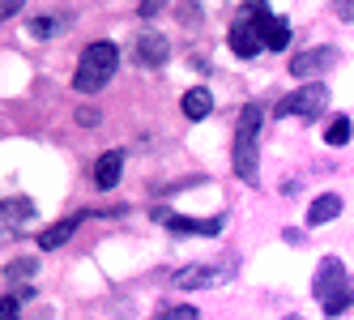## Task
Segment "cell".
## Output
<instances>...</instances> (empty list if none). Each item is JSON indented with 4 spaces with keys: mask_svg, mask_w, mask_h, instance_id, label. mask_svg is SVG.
Returning a JSON list of instances; mask_svg holds the SVG:
<instances>
[{
    "mask_svg": "<svg viewBox=\"0 0 354 320\" xmlns=\"http://www.w3.org/2000/svg\"><path fill=\"white\" fill-rule=\"evenodd\" d=\"M257 133H261V111L257 107H243L239 115V129H235V176L243 184H257L261 180V150H257Z\"/></svg>",
    "mask_w": 354,
    "mask_h": 320,
    "instance_id": "7a4b0ae2",
    "label": "cell"
},
{
    "mask_svg": "<svg viewBox=\"0 0 354 320\" xmlns=\"http://www.w3.org/2000/svg\"><path fill=\"white\" fill-rule=\"evenodd\" d=\"M158 218L180 235H218L222 231V218H184V214H158Z\"/></svg>",
    "mask_w": 354,
    "mask_h": 320,
    "instance_id": "52a82bcc",
    "label": "cell"
},
{
    "mask_svg": "<svg viewBox=\"0 0 354 320\" xmlns=\"http://www.w3.org/2000/svg\"><path fill=\"white\" fill-rule=\"evenodd\" d=\"M269 9H265V0H248V9H243V17L231 26V52L235 56H243V60H252L261 52V17H265Z\"/></svg>",
    "mask_w": 354,
    "mask_h": 320,
    "instance_id": "277c9868",
    "label": "cell"
},
{
    "mask_svg": "<svg viewBox=\"0 0 354 320\" xmlns=\"http://www.w3.org/2000/svg\"><path fill=\"white\" fill-rule=\"evenodd\" d=\"M209 111H214V98H209L205 86H196V90L184 94V115H188V120H205Z\"/></svg>",
    "mask_w": 354,
    "mask_h": 320,
    "instance_id": "7c38bea8",
    "label": "cell"
},
{
    "mask_svg": "<svg viewBox=\"0 0 354 320\" xmlns=\"http://www.w3.org/2000/svg\"><path fill=\"white\" fill-rule=\"evenodd\" d=\"M350 133H354V124H350V115H337L333 124H328L324 141H328V145H350Z\"/></svg>",
    "mask_w": 354,
    "mask_h": 320,
    "instance_id": "9a60e30c",
    "label": "cell"
},
{
    "mask_svg": "<svg viewBox=\"0 0 354 320\" xmlns=\"http://www.w3.org/2000/svg\"><path fill=\"white\" fill-rule=\"evenodd\" d=\"M56 30H64V17H35L30 26H26L30 39H52Z\"/></svg>",
    "mask_w": 354,
    "mask_h": 320,
    "instance_id": "5bb4252c",
    "label": "cell"
},
{
    "mask_svg": "<svg viewBox=\"0 0 354 320\" xmlns=\"http://www.w3.org/2000/svg\"><path fill=\"white\" fill-rule=\"evenodd\" d=\"M158 5H162V0H141V9H145V13H154Z\"/></svg>",
    "mask_w": 354,
    "mask_h": 320,
    "instance_id": "603a6c76",
    "label": "cell"
},
{
    "mask_svg": "<svg viewBox=\"0 0 354 320\" xmlns=\"http://www.w3.org/2000/svg\"><path fill=\"white\" fill-rule=\"evenodd\" d=\"M120 68V47L115 43H90L86 52H82V60H77V68H73V86H77L82 94H98L107 82H111V73Z\"/></svg>",
    "mask_w": 354,
    "mask_h": 320,
    "instance_id": "6da1fadb",
    "label": "cell"
},
{
    "mask_svg": "<svg viewBox=\"0 0 354 320\" xmlns=\"http://www.w3.org/2000/svg\"><path fill=\"white\" fill-rule=\"evenodd\" d=\"M286 43H290V21L265 13V17H261V47H269V52H282Z\"/></svg>",
    "mask_w": 354,
    "mask_h": 320,
    "instance_id": "9c48e42d",
    "label": "cell"
},
{
    "mask_svg": "<svg viewBox=\"0 0 354 320\" xmlns=\"http://www.w3.org/2000/svg\"><path fill=\"white\" fill-rule=\"evenodd\" d=\"M73 227H77V218H64V223H56V227H47L43 235H39V248H47V252H52V248H60V243L73 235Z\"/></svg>",
    "mask_w": 354,
    "mask_h": 320,
    "instance_id": "4fadbf2b",
    "label": "cell"
},
{
    "mask_svg": "<svg viewBox=\"0 0 354 320\" xmlns=\"http://www.w3.org/2000/svg\"><path fill=\"white\" fill-rule=\"evenodd\" d=\"M328 107V90L316 82V86H303L295 94H286L282 103H277V115H303V120H312Z\"/></svg>",
    "mask_w": 354,
    "mask_h": 320,
    "instance_id": "5b68a950",
    "label": "cell"
},
{
    "mask_svg": "<svg viewBox=\"0 0 354 320\" xmlns=\"http://www.w3.org/2000/svg\"><path fill=\"white\" fill-rule=\"evenodd\" d=\"M120 167H124V154H120V150L103 154V158L94 162V184H98V188H115V184H120Z\"/></svg>",
    "mask_w": 354,
    "mask_h": 320,
    "instance_id": "30bf717a",
    "label": "cell"
},
{
    "mask_svg": "<svg viewBox=\"0 0 354 320\" xmlns=\"http://www.w3.org/2000/svg\"><path fill=\"white\" fill-rule=\"evenodd\" d=\"M316 299L324 303L328 316H342L350 312V274H346V265L337 256H328L320 265V278H316Z\"/></svg>",
    "mask_w": 354,
    "mask_h": 320,
    "instance_id": "3957f363",
    "label": "cell"
},
{
    "mask_svg": "<svg viewBox=\"0 0 354 320\" xmlns=\"http://www.w3.org/2000/svg\"><path fill=\"white\" fill-rule=\"evenodd\" d=\"M175 282L188 286V290H196V286H209L214 274H209V269H201V265H192V269H184V274H175Z\"/></svg>",
    "mask_w": 354,
    "mask_h": 320,
    "instance_id": "2e32d148",
    "label": "cell"
},
{
    "mask_svg": "<svg viewBox=\"0 0 354 320\" xmlns=\"http://www.w3.org/2000/svg\"><path fill=\"white\" fill-rule=\"evenodd\" d=\"M13 316H17V299L5 294V299H0V320H13Z\"/></svg>",
    "mask_w": 354,
    "mask_h": 320,
    "instance_id": "44dd1931",
    "label": "cell"
},
{
    "mask_svg": "<svg viewBox=\"0 0 354 320\" xmlns=\"http://www.w3.org/2000/svg\"><path fill=\"white\" fill-rule=\"evenodd\" d=\"M30 274H39V261H13V265H5V278L9 282H30Z\"/></svg>",
    "mask_w": 354,
    "mask_h": 320,
    "instance_id": "e0dca14e",
    "label": "cell"
},
{
    "mask_svg": "<svg viewBox=\"0 0 354 320\" xmlns=\"http://www.w3.org/2000/svg\"><path fill=\"white\" fill-rule=\"evenodd\" d=\"M342 214V196H320V201H312V209H308V227H324V223H333V218Z\"/></svg>",
    "mask_w": 354,
    "mask_h": 320,
    "instance_id": "8fae6325",
    "label": "cell"
},
{
    "mask_svg": "<svg viewBox=\"0 0 354 320\" xmlns=\"http://www.w3.org/2000/svg\"><path fill=\"white\" fill-rule=\"evenodd\" d=\"M328 64H337V52H333V47H316V52H303V56H295L290 73L308 82L312 73H320V68H328Z\"/></svg>",
    "mask_w": 354,
    "mask_h": 320,
    "instance_id": "ba28073f",
    "label": "cell"
},
{
    "mask_svg": "<svg viewBox=\"0 0 354 320\" xmlns=\"http://www.w3.org/2000/svg\"><path fill=\"white\" fill-rule=\"evenodd\" d=\"M337 17H342V21L354 17V5H350V0H337Z\"/></svg>",
    "mask_w": 354,
    "mask_h": 320,
    "instance_id": "7402d4cb",
    "label": "cell"
},
{
    "mask_svg": "<svg viewBox=\"0 0 354 320\" xmlns=\"http://www.w3.org/2000/svg\"><path fill=\"white\" fill-rule=\"evenodd\" d=\"M30 214H35L30 201H9V205H0V218H9V223H26Z\"/></svg>",
    "mask_w": 354,
    "mask_h": 320,
    "instance_id": "ac0fdd59",
    "label": "cell"
},
{
    "mask_svg": "<svg viewBox=\"0 0 354 320\" xmlns=\"http://www.w3.org/2000/svg\"><path fill=\"white\" fill-rule=\"evenodd\" d=\"M21 13V0H0V26H5L9 17H17Z\"/></svg>",
    "mask_w": 354,
    "mask_h": 320,
    "instance_id": "d6986e66",
    "label": "cell"
},
{
    "mask_svg": "<svg viewBox=\"0 0 354 320\" xmlns=\"http://www.w3.org/2000/svg\"><path fill=\"white\" fill-rule=\"evenodd\" d=\"M167 56H171L167 35H158V30H141V35H137V64H141V68H162Z\"/></svg>",
    "mask_w": 354,
    "mask_h": 320,
    "instance_id": "8992f818",
    "label": "cell"
},
{
    "mask_svg": "<svg viewBox=\"0 0 354 320\" xmlns=\"http://www.w3.org/2000/svg\"><path fill=\"white\" fill-rule=\"evenodd\" d=\"M158 316H162V320H171V316H184V320H196L201 312H196V308H162Z\"/></svg>",
    "mask_w": 354,
    "mask_h": 320,
    "instance_id": "ffe728a7",
    "label": "cell"
}]
</instances>
